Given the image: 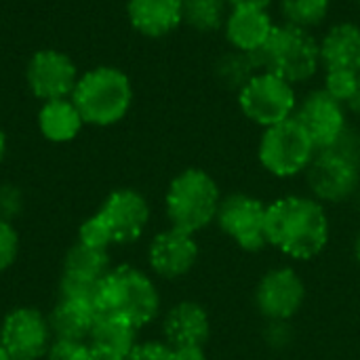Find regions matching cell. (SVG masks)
I'll use <instances>...</instances> for the list:
<instances>
[{"mask_svg":"<svg viewBox=\"0 0 360 360\" xmlns=\"http://www.w3.org/2000/svg\"><path fill=\"white\" fill-rule=\"evenodd\" d=\"M321 68L360 72V25L356 21L333 23L321 38Z\"/></svg>","mask_w":360,"mask_h":360,"instance_id":"ffe728a7","label":"cell"},{"mask_svg":"<svg viewBox=\"0 0 360 360\" xmlns=\"http://www.w3.org/2000/svg\"><path fill=\"white\" fill-rule=\"evenodd\" d=\"M360 72L352 70H325V84L323 89L335 97L338 101H342L344 105L350 101V97L354 95L356 86H359Z\"/></svg>","mask_w":360,"mask_h":360,"instance_id":"4316f807","label":"cell"},{"mask_svg":"<svg viewBox=\"0 0 360 360\" xmlns=\"http://www.w3.org/2000/svg\"><path fill=\"white\" fill-rule=\"evenodd\" d=\"M175 360H209L205 346H181L173 348Z\"/></svg>","mask_w":360,"mask_h":360,"instance_id":"836d02e7","label":"cell"},{"mask_svg":"<svg viewBox=\"0 0 360 360\" xmlns=\"http://www.w3.org/2000/svg\"><path fill=\"white\" fill-rule=\"evenodd\" d=\"M354 257H356V262L360 264V230L359 234H356V238H354Z\"/></svg>","mask_w":360,"mask_h":360,"instance_id":"f35d334b","label":"cell"},{"mask_svg":"<svg viewBox=\"0 0 360 360\" xmlns=\"http://www.w3.org/2000/svg\"><path fill=\"white\" fill-rule=\"evenodd\" d=\"M129 25L143 38L171 36L184 25L181 0H127L124 6Z\"/></svg>","mask_w":360,"mask_h":360,"instance_id":"ac0fdd59","label":"cell"},{"mask_svg":"<svg viewBox=\"0 0 360 360\" xmlns=\"http://www.w3.org/2000/svg\"><path fill=\"white\" fill-rule=\"evenodd\" d=\"M221 198L219 184L209 171L200 167L179 171L165 192V215L169 226L196 236L215 221Z\"/></svg>","mask_w":360,"mask_h":360,"instance_id":"277c9868","label":"cell"},{"mask_svg":"<svg viewBox=\"0 0 360 360\" xmlns=\"http://www.w3.org/2000/svg\"><path fill=\"white\" fill-rule=\"evenodd\" d=\"M312 198L327 205H342L354 198L360 188V162L338 148L319 150L304 173Z\"/></svg>","mask_w":360,"mask_h":360,"instance_id":"ba28073f","label":"cell"},{"mask_svg":"<svg viewBox=\"0 0 360 360\" xmlns=\"http://www.w3.org/2000/svg\"><path fill=\"white\" fill-rule=\"evenodd\" d=\"M78 360H124V359H118V356L108 354V352H103V350H97V348H93V346L86 342V348L82 350V354H80V359Z\"/></svg>","mask_w":360,"mask_h":360,"instance_id":"e575fe53","label":"cell"},{"mask_svg":"<svg viewBox=\"0 0 360 360\" xmlns=\"http://www.w3.org/2000/svg\"><path fill=\"white\" fill-rule=\"evenodd\" d=\"M352 2H354V6L360 11V0H352Z\"/></svg>","mask_w":360,"mask_h":360,"instance_id":"b9f144b4","label":"cell"},{"mask_svg":"<svg viewBox=\"0 0 360 360\" xmlns=\"http://www.w3.org/2000/svg\"><path fill=\"white\" fill-rule=\"evenodd\" d=\"M19 232L13 221L0 219V274L11 270L19 257Z\"/></svg>","mask_w":360,"mask_h":360,"instance_id":"f1b7e54d","label":"cell"},{"mask_svg":"<svg viewBox=\"0 0 360 360\" xmlns=\"http://www.w3.org/2000/svg\"><path fill=\"white\" fill-rule=\"evenodd\" d=\"M23 192L19 186L15 184H0V219H6V221H13L21 215L23 211Z\"/></svg>","mask_w":360,"mask_h":360,"instance_id":"f546056e","label":"cell"},{"mask_svg":"<svg viewBox=\"0 0 360 360\" xmlns=\"http://www.w3.org/2000/svg\"><path fill=\"white\" fill-rule=\"evenodd\" d=\"M230 8H238V6H251V8H268L276 2V0H226Z\"/></svg>","mask_w":360,"mask_h":360,"instance_id":"d590c367","label":"cell"},{"mask_svg":"<svg viewBox=\"0 0 360 360\" xmlns=\"http://www.w3.org/2000/svg\"><path fill=\"white\" fill-rule=\"evenodd\" d=\"M266 238L268 247L289 259L308 262L319 257L331 240L327 207L310 194L276 198L266 211Z\"/></svg>","mask_w":360,"mask_h":360,"instance_id":"6da1fadb","label":"cell"},{"mask_svg":"<svg viewBox=\"0 0 360 360\" xmlns=\"http://www.w3.org/2000/svg\"><path fill=\"white\" fill-rule=\"evenodd\" d=\"M137 335H139V329L127 319L114 316V314H99L89 335V344L118 359H127L129 352L139 344Z\"/></svg>","mask_w":360,"mask_h":360,"instance_id":"603a6c76","label":"cell"},{"mask_svg":"<svg viewBox=\"0 0 360 360\" xmlns=\"http://www.w3.org/2000/svg\"><path fill=\"white\" fill-rule=\"evenodd\" d=\"M346 108H348V112H350V114H354V116L360 120V80H359L356 91H354V95H352V97H350V101L346 103Z\"/></svg>","mask_w":360,"mask_h":360,"instance_id":"8d00e7d4","label":"cell"},{"mask_svg":"<svg viewBox=\"0 0 360 360\" xmlns=\"http://www.w3.org/2000/svg\"><path fill=\"white\" fill-rule=\"evenodd\" d=\"M146 255L150 272L154 276L162 281H179L188 276L198 264L200 247L194 234L169 226L150 240Z\"/></svg>","mask_w":360,"mask_h":360,"instance_id":"2e32d148","label":"cell"},{"mask_svg":"<svg viewBox=\"0 0 360 360\" xmlns=\"http://www.w3.org/2000/svg\"><path fill=\"white\" fill-rule=\"evenodd\" d=\"M184 2H186V0H181V4H184Z\"/></svg>","mask_w":360,"mask_h":360,"instance_id":"7bdbcfd3","label":"cell"},{"mask_svg":"<svg viewBox=\"0 0 360 360\" xmlns=\"http://www.w3.org/2000/svg\"><path fill=\"white\" fill-rule=\"evenodd\" d=\"M80 78L76 61L61 49L44 46L30 55L23 72L25 86L40 103L53 99H68Z\"/></svg>","mask_w":360,"mask_h":360,"instance_id":"8fae6325","label":"cell"},{"mask_svg":"<svg viewBox=\"0 0 360 360\" xmlns=\"http://www.w3.org/2000/svg\"><path fill=\"white\" fill-rule=\"evenodd\" d=\"M110 251L95 249L76 240L63 257L59 281V297H78L95 304V291L101 278L110 272Z\"/></svg>","mask_w":360,"mask_h":360,"instance_id":"9a60e30c","label":"cell"},{"mask_svg":"<svg viewBox=\"0 0 360 360\" xmlns=\"http://www.w3.org/2000/svg\"><path fill=\"white\" fill-rule=\"evenodd\" d=\"M0 360H13V356L8 354V350L0 344Z\"/></svg>","mask_w":360,"mask_h":360,"instance_id":"ab89813d","label":"cell"},{"mask_svg":"<svg viewBox=\"0 0 360 360\" xmlns=\"http://www.w3.org/2000/svg\"><path fill=\"white\" fill-rule=\"evenodd\" d=\"M124 360H175V354L165 340H148L139 342Z\"/></svg>","mask_w":360,"mask_h":360,"instance_id":"4dcf8cb0","label":"cell"},{"mask_svg":"<svg viewBox=\"0 0 360 360\" xmlns=\"http://www.w3.org/2000/svg\"><path fill=\"white\" fill-rule=\"evenodd\" d=\"M86 348V342H74V340H59L53 338L49 352H46V360H78L82 350Z\"/></svg>","mask_w":360,"mask_h":360,"instance_id":"1f68e13d","label":"cell"},{"mask_svg":"<svg viewBox=\"0 0 360 360\" xmlns=\"http://www.w3.org/2000/svg\"><path fill=\"white\" fill-rule=\"evenodd\" d=\"M97 316L99 314L93 302L78 300V297H59V302L49 314L53 338L89 342Z\"/></svg>","mask_w":360,"mask_h":360,"instance_id":"44dd1931","label":"cell"},{"mask_svg":"<svg viewBox=\"0 0 360 360\" xmlns=\"http://www.w3.org/2000/svg\"><path fill=\"white\" fill-rule=\"evenodd\" d=\"M230 6L226 0H186L184 25L198 34H215L226 25Z\"/></svg>","mask_w":360,"mask_h":360,"instance_id":"d4e9b609","label":"cell"},{"mask_svg":"<svg viewBox=\"0 0 360 360\" xmlns=\"http://www.w3.org/2000/svg\"><path fill=\"white\" fill-rule=\"evenodd\" d=\"M352 200H354V207H356V211L360 213V188L356 190V194H354V198H352Z\"/></svg>","mask_w":360,"mask_h":360,"instance_id":"60d3db41","label":"cell"},{"mask_svg":"<svg viewBox=\"0 0 360 360\" xmlns=\"http://www.w3.org/2000/svg\"><path fill=\"white\" fill-rule=\"evenodd\" d=\"M257 72H259V65H257L255 55L243 53L236 49L224 51L213 63V76L217 84L234 93H238Z\"/></svg>","mask_w":360,"mask_h":360,"instance_id":"cb8c5ba5","label":"cell"},{"mask_svg":"<svg viewBox=\"0 0 360 360\" xmlns=\"http://www.w3.org/2000/svg\"><path fill=\"white\" fill-rule=\"evenodd\" d=\"M236 103L249 122L268 129L293 118L300 99L291 82L259 70L236 93Z\"/></svg>","mask_w":360,"mask_h":360,"instance_id":"52a82bcc","label":"cell"},{"mask_svg":"<svg viewBox=\"0 0 360 360\" xmlns=\"http://www.w3.org/2000/svg\"><path fill=\"white\" fill-rule=\"evenodd\" d=\"M6 150H8V139H6L4 129L0 127V165H2V162H4V158H6Z\"/></svg>","mask_w":360,"mask_h":360,"instance_id":"74e56055","label":"cell"},{"mask_svg":"<svg viewBox=\"0 0 360 360\" xmlns=\"http://www.w3.org/2000/svg\"><path fill=\"white\" fill-rule=\"evenodd\" d=\"M274 19L268 8H251V6H238L230 8L224 25V36L230 44V49L243 51V53H259L274 30Z\"/></svg>","mask_w":360,"mask_h":360,"instance_id":"d6986e66","label":"cell"},{"mask_svg":"<svg viewBox=\"0 0 360 360\" xmlns=\"http://www.w3.org/2000/svg\"><path fill=\"white\" fill-rule=\"evenodd\" d=\"M93 215L101 224L110 245L124 247L137 243L146 234L152 209L148 198L139 190L118 188L103 198V202Z\"/></svg>","mask_w":360,"mask_h":360,"instance_id":"9c48e42d","label":"cell"},{"mask_svg":"<svg viewBox=\"0 0 360 360\" xmlns=\"http://www.w3.org/2000/svg\"><path fill=\"white\" fill-rule=\"evenodd\" d=\"M97 314H114L133 323L139 331L152 325L162 310L156 281L141 268L112 266L95 291Z\"/></svg>","mask_w":360,"mask_h":360,"instance_id":"7a4b0ae2","label":"cell"},{"mask_svg":"<svg viewBox=\"0 0 360 360\" xmlns=\"http://www.w3.org/2000/svg\"><path fill=\"white\" fill-rule=\"evenodd\" d=\"M53 342L49 316L32 306L13 308L0 325V344L13 360H42Z\"/></svg>","mask_w":360,"mask_h":360,"instance_id":"4fadbf2b","label":"cell"},{"mask_svg":"<svg viewBox=\"0 0 360 360\" xmlns=\"http://www.w3.org/2000/svg\"><path fill=\"white\" fill-rule=\"evenodd\" d=\"M36 124L40 135L51 143H70L86 127L72 97L40 103Z\"/></svg>","mask_w":360,"mask_h":360,"instance_id":"7402d4cb","label":"cell"},{"mask_svg":"<svg viewBox=\"0 0 360 360\" xmlns=\"http://www.w3.org/2000/svg\"><path fill=\"white\" fill-rule=\"evenodd\" d=\"M72 101L76 103L84 124L108 129L129 116L135 101V86L124 70L101 63L80 72Z\"/></svg>","mask_w":360,"mask_h":360,"instance_id":"3957f363","label":"cell"},{"mask_svg":"<svg viewBox=\"0 0 360 360\" xmlns=\"http://www.w3.org/2000/svg\"><path fill=\"white\" fill-rule=\"evenodd\" d=\"M333 148L342 150L344 154H348L350 158H354V160H359L360 162V129L350 124V127L346 129V133L338 139V143H335Z\"/></svg>","mask_w":360,"mask_h":360,"instance_id":"d6a6232c","label":"cell"},{"mask_svg":"<svg viewBox=\"0 0 360 360\" xmlns=\"http://www.w3.org/2000/svg\"><path fill=\"white\" fill-rule=\"evenodd\" d=\"M316 152L314 141L295 118L264 129L257 143V160L262 169L276 179L304 175Z\"/></svg>","mask_w":360,"mask_h":360,"instance_id":"8992f818","label":"cell"},{"mask_svg":"<svg viewBox=\"0 0 360 360\" xmlns=\"http://www.w3.org/2000/svg\"><path fill=\"white\" fill-rule=\"evenodd\" d=\"M278 11L283 15V23L312 32L327 21L331 0H278Z\"/></svg>","mask_w":360,"mask_h":360,"instance_id":"484cf974","label":"cell"},{"mask_svg":"<svg viewBox=\"0 0 360 360\" xmlns=\"http://www.w3.org/2000/svg\"><path fill=\"white\" fill-rule=\"evenodd\" d=\"M306 283L291 266H278L268 270L253 293L255 310L264 321H291L306 304Z\"/></svg>","mask_w":360,"mask_h":360,"instance_id":"7c38bea8","label":"cell"},{"mask_svg":"<svg viewBox=\"0 0 360 360\" xmlns=\"http://www.w3.org/2000/svg\"><path fill=\"white\" fill-rule=\"evenodd\" d=\"M262 72H270L287 82L304 84L321 70L319 38L302 27L276 23L272 36L259 53H255Z\"/></svg>","mask_w":360,"mask_h":360,"instance_id":"5b68a950","label":"cell"},{"mask_svg":"<svg viewBox=\"0 0 360 360\" xmlns=\"http://www.w3.org/2000/svg\"><path fill=\"white\" fill-rule=\"evenodd\" d=\"M162 340L171 348L207 346L211 338V319L202 304L184 300L173 304L162 316Z\"/></svg>","mask_w":360,"mask_h":360,"instance_id":"e0dca14e","label":"cell"},{"mask_svg":"<svg viewBox=\"0 0 360 360\" xmlns=\"http://www.w3.org/2000/svg\"><path fill=\"white\" fill-rule=\"evenodd\" d=\"M264 344L274 350V352H283L287 348L293 346L295 342V329L291 325V321H266V327L262 331Z\"/></svg>","mask_w":360,"mask_h":360,"instance_id":"83f0119b","label":"cell"},{"mask_svg":"<svg viewBox=\"0 0 360 360\" xmlns=\"http://www.w3.org/2000/svg\"><path fill=\"white\" fill-rule=\"evenodd\" d=\"M293 118L310 135L316 150L333 148L350 127L348 108L335 97H331L323 86L304 95V99L297 103Z\"/></svg>","mask_w":360,"mask_h":360,"instance_id":"5bb4252c","label":"cell"},{"mask_svg":"<svg viewBox=\"0 0 360 360\" xmlns=\"http://www.w3.org/2000/svg\"><path fill=\"white\" fill-rule=\"evenodd\" d=\"M266 211L268 205L262 198L247 192H232L221 198L215 224L238 249L259 253L268 247Z\"/></svg>","mask_w":360,"mask_h":360,"instance_id":"30bf717a","label":"cell"}]
</instances>
